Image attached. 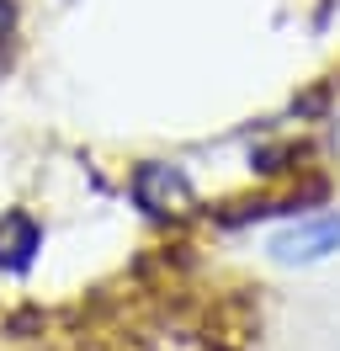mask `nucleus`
I'll use <instances>...</instances> for the list:
<instances>
[{"mask_svg": "<svg viewBox=\"0 0 340 351\" xmlns=\"http://www.w3.org/2000/svg\"><path fill=\"white\" fill-rule=\"evenodd\" d=\"M340 250V213H308V219L287 223L282 234H271V256L282 266H308Z\"/></svg>", "mask_w": 340, "mask_h": 351, "instance_id": "nucleus-1", "label": "nucleus"}, {"mask_svg": "<svg viewBox=\"0 0 340 351\" xmlns=\"http://www.w3.org/2000/svg\"><path fill=\"white\" fill-rule=\"evenodd\" d=\"M133 192H138V202H144L149 213H181L191 202V181L181 176V165H144V171L133 176Z\"/></svg>", "mask_w": 340, "mask_h": 351, "instance_id": "nucleus-2", "label": "nucleus"}, {"mask_svg": "<svg viewBox=\"0 0 340 351\" xmlns=\"http://www.w3.org/2000/svg\"><path fill=\"white\" fill-rule=\"evenodd\" d=\"M38 223L27 219V213H11V219L0 223V266H27L32 261V250H38Z\"/></svg>", "mask_w": 340, "mask_h": 351, "instance_id": "nucleus-3", "label": "nucleus"}, {"mask_svg": "<svg viewBox=\"0 0 340 351\" xmlns=\"http://www.w3.org/2000/svg\"><path fill=\"white\" fill-rule=\"evenodd\" d=\"M330 149L340 154V101H335V112H330Z\"/></svg>", "mask_w": 340, "mask_h": 351, "instance_id": "nucleus-4", "label": "nucleus"}]
</instances>
